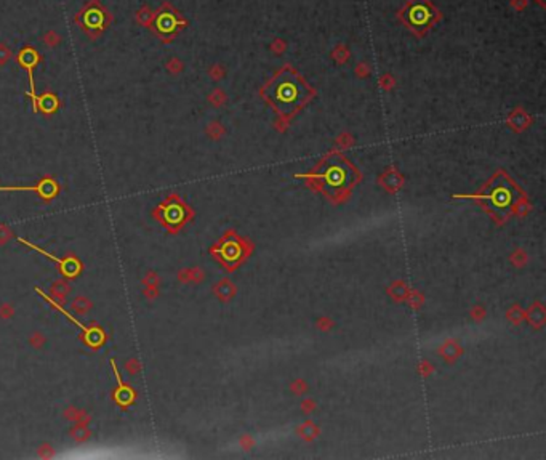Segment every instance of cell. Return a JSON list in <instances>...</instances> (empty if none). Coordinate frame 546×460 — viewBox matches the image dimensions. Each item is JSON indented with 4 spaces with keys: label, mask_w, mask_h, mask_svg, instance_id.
<instances>
[{
    "label": "cell",
    "mask_w": 546,
    "mask_h": 460,
    "mask_svg": "<svg viewBox=\"0 0 546 460\" xmlns=\"http://www.w3.org/2000/svg\"><path fill=\"white\" fill-rule=\"evenodd\" d=\"M309 87L290 67H284L267 82L263 97L282 116H292L309 98Z\"/></svg>",
    "instance_id": "obj_1"
},
{
    "label": "cell",
    "mask_w": 546,
    "mask_h": 460,
    "mask_svg": "<svg viewBox=\"0 0 546 460\" xmlns=\"http://www.w3.org/2000/svg\"><path fill=\"white\" fill-rule=\"evenodd\" d=\"M317 178L327 186V189H344L348 188L354 180V172L351 166L346 161H343L338 156L328 158L324 164L322 172L319 173Z\"/></svg>",
    "instance_id": "obj_2"
},
{
    "label": "cell",
    "mask_w": 546,
    "mask_h": 460,
    "mask_svg": "<svg viewBox=\"0 0 546 460\" xmlns=\"http://www.w3.org/2000/svg\"><path fill=\"white\" fill-rule=\"evenodd\" d=\"M402 18L407 24H409L410 29L417 31V32H423L436 21L437 13L434 10V7H432L428 0H410V2L407 4V7L404 8Z\"/></svg>",
    "instance_id": "obj_3"
},
{
    "label": "cell",
    "mask_w": 546,
    "mask_h": 460,
    "mask_svg": "<svg viewBox=\"0 0 546 460\" xmlns=\"http://www.w3.org/2000/svg\"><path fill=\"white\" fill-rule=\"evenodd\" d=\"M484 199H487L489 204L497 210H506L509 209L513 202L517 197V191L514 189V186L511 185V181L506 178H498L493 180V183L490 185L489 191L482 196Z\"/></svg>",
    "instance_id": "obj_4"
}]
</instances>
